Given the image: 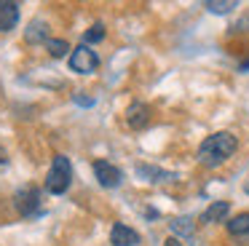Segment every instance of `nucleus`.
I'll use <instances>...</instances> for the list:
<instances>
[{"label":"nucleus","instance_id":"5","mask_svg":"<svg viewBox=\"0 0 249 246\" xmlns=\"http://www.w3.org/2000/svg\"><path fill=\"white\" fill-rule=\"evenodd\" d=\"M94 176L99 179V185L110 187V190L124 182V171H121L118 166L107 163V160H94Z\"/></svg>","mask_w":249,"mask_h":246},{"label":"nucleus","instance_id":"12","mask_svg":"<svg viewBox=\"0 0 249 246\" xmlns=\"http://www.w3.org/2000/svg\"><path fill=\"white\" fill-rule=\"evenodd\" d=\"M137 174L145 176L147 182H169V179H174V174H169V171H163V169H156V166H137Z\"/></svg>","mask_w":249,"mask_h":246},{"label":"nucleus","instance_id":"17","mask_svg":"<svg viewBox=\"0 0 249 246\" xmlns=\"http://www.w3.org/2000/svg\"><path fill=\"white\" fill-rule=\"evenodd\" d=\"M163 246H182V241L174 238V235H172V238H166V244H163Z\"/></svg>","mask_w":249,"mask_h":246},{"label":"nucleus","instance_id":"9","mask_svg":"<svg viewBox=\"0 0 249 246\" xmlns=\"http://www.w3.org/2000/svg\"><path fill=\"white\" fill-rule=\"evenodd\" d=\"M228 211H231V203H228V201H214L204 214H201V222H206V225H212V222H222V219L228 217Z\"/></svg>","mask_w":249,"mask_h":246},{"label":"nucleus","instance_id":"16","mask_svg":"<svg viewBox=\"0 0 249 246\" xmlns=\"http://www.w3.org/2000/svg\"><path fill=\"white\" fill-rule=\"evenodd\" d=\"M102 37H105V27L97 21V24H94L91 30L86 32V37H83V46H89V43H99Z\"/></svg>","mask_w":249,"mask_h":246},{"label":"nucleus","instance_id":"8","mask_svg":"<svg viewBox=\"0 0 249 246\" xmlns=\"http://www.w3.org/2000/svg\"><path fill=\"white\" fill-rule=\"evenodd\" d=\"M19 21V3L14 0H0V32L14 30Z\"/></svg>","mask_w":249,"mask_h":246},{"label":"nucleus","instance_id":"11","mask_svg":"<svg viewBox=\"0 0 249 246\" xmlns=\"http://www.w3.org/2000/svg\"><path fill=\"white\" fill-rule=\"evenodd\" d=\"M228 233L233 235V238H241V235H249V214H236V217L228 222Z\"/></svg>","mask_w":249,"mask_h":246},{"label":"nucleus","instance_id":"13","mask_svg":"<svg viewBox=\"0 0 249 246\" xmlns=\"http://www.w3.org/2000/svg\"><path fill=\"white\" fill-rule=\"evenodd\" d=\"M46 51H49L54 59H62L67 51H70V46H67V40H62V37H49V40H46Z\"/></svg>","mask_w":249,"mask_h":246},{"label":"nucleus","instance_id":"2","mask_svg":"<svg viewBox=\"0 0 249 246\" xmlns=\"http://www.w3.org/2000/svg\"><path fill=\"white\" fill-rule=\"evenodd\" d=\"M70 179H72L70 158H65V155H54L51 169H49V174H46V190H49L51 195H62V193L70 187Z\"/></svg>","mask_w":249,"mask_h":246},{"label":"nucleus","instance_id":"7","mask_svg":"<svg viewBox=\"0 0 249 246\" xmlns=\"http://www.w3.org/2000/svg\"><path fill=\"white\" fill-rule=\"evenodd\" d=\"M110 244L113 246H137L140 244V233L131 230L129 225H124V222H115L113 230H110Z\"/></svg>","mask_w":249,"mask_h":246},{"label":"nucleus","instance_id":"3","mask_svg":"<svg viewBox=\"0 0 249 246\" xmlns=\"http://www.w3.org/2000/svg\"><path fill=\"white\" fill-rule=\"evenodd\" d=\"M97 67H99V56L89 46H83V43H81L78 48H72V53H70V70H72V72L89 75V72H94Z\"/></svg>","mask_w":249,"mask_h":246},{"label":"nucleus","instance_id":"18","mask_svg":"<svg viewBox=\"0 0 249 246\" xmlns=\"http://www.w3.org/2000/svg\"><path fill=\"white\" fill-rule=\"evenodd\" d=\"M6 163V153H3V150H0V166Z\"/></svg>","mask_w":249,"mask_h":246},{"label":"nucleus","instance_id":"6","mask_svg":"<svg viewBox=\"0 0 249 246\" xmlns=\"http://www.w3.org/2000/svg\"><path fill=\"white\" fill-rule=\"evenodd\" d=\"M147 123H150V107H147L145 102H131V105L126 107V126L140 131Z\"/></svg>","mask_w":249,"mask_h":246},{"label":"nucleus","instance_id":"4","mask_svg":"<svg viewBox=\"0 0 249 246\" xmlns=\"http://www.w3.org/2000/svg\"><path fill=\"white\" fill-rule=\"evenodd\" d=\"M14 201H17V209L22 211V217H35V214L40 211V190L33 185L22 187V190L14 195Z\"/></svg>","mask_w":249,"mask_h":246},{"label":"nucleus","instance_id":"15","mask_svg":"<svg viewBox=\"0 0 249 246\" xmlns=\"http://www.w3.org/2000/svg\"><path fill=\"white\" fill-rule=\"evenodd\" d=\"M236 0H209V3H206V8L212 11V14H228V11L231 8H236Z\"/></svg>","mask_w":249,"mask_h":246},{"label":"nucleus","instance_id":"1","mask_svg":"<svg viewBox=\"0 0 249 246\" xmlns=\"http://www.w3.org/2000/svg\"><path fill=\"white\" fill-rule=\"evenodd\" d=\"M236 147L238 139L231 131H217L198 144V163L206 166V169H217L236 153Z\"/></svg>","mask_w":249,"mask_h":246},{"label":"nucleus","instance_id":"10","mask_svg":"<svg viewBox=\"0 0 249 246\" xmlns=\"http://www.w3.org/2000/svg\"><path fill=\"white\" fill-rule=\"evenodd\" d=\"M24 37H27V43H43L49 40V27H46L43 19H33L27 27V32H24Z\"/></svg>","mask_w":249,"mask_h":246},{"label":"nucleus","instance_id":"14","mask_svg":"<svg viewBox=\"0 0 249 246\" xmlns=\"http://www.w3.org/2000/svg\"><path fill=\"white\" fill-rule=\"evenodd\" d=\"M172 230L177 235H193V230H196V225H193V219H188V217H177L172 222Z\"/></svg>","mask_w":249,"mask_h":246}]
</instances>
